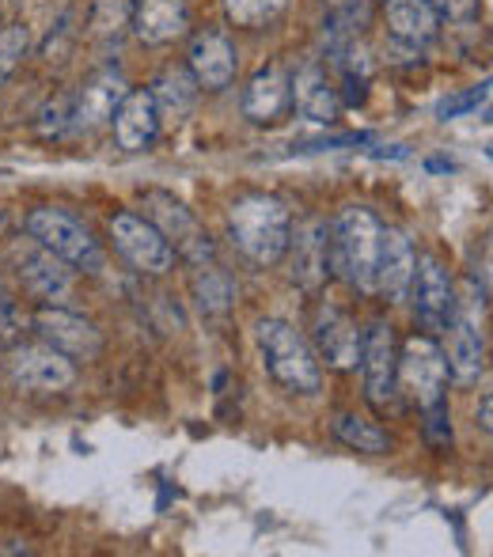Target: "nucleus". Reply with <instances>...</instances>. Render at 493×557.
<instances>
[{"instance_id": "22", "label": "nucleus", "mask_w": 493, "mask_h": 557, "mask_svg": "<svg viewBox=\"0 0 493 557\" xmlns=\"http://www.w3.org/2000/svg\"><path fill=\"white\" fill-rule=\"evenodd\" d=\"M288 91H293L296 114L308 117V122H316V125H331L342 111L338 88L326 81V73L316 65V61L304 65L296 76H288Z\"/></svg>"}, {"instance_id": "36", "label": "nucleus", "mask_w": 493, "mask_h": 557, "mask_svg": "<svg viewBox=\"0 0 493 557\" xmlns=\"http://www.w3.org/2000/svg\"><path fill=\"white\" fill-rule=\"evenodd\" d=\"M490 413H493V398H490V395H482V403H479V413H474V421H479V429H482V433H490V429H493Z\"/></svg>"}, {"instance_id": "3", "label": "nucleus", "mask_w": 493, "mask_h": 557, "mask_svg": "<svg viewBox=\"0 0 493 557\" xmlns=\"http://www.w3.org/2000/svg\"><path fill=\"white\" fill-rule=\"evenodd\" d=\"M258 349H262L266 372L288 391V395H316L323 387V368L311 342L285 319H262L258 323Z\"/></svg>"}, {"instance_id": "20", "label": "nucleus", "mask_w": 493, "mask_h": 557, "mask_svg": "<svg viewBox=\"0 0 493 557\" xmlns=\"http://www.w3.org/2000/svg\"><path fill=\"white\" fill-rule=\"evenodd\" d=\"M448 352H444V360H448V375L456 383H479V375L486 372V342H482V331L474 326V319L467 315V311L456 308V315H452L448 323Z\"/></svg>"}, {"instance_id": "28", "label": "nucleus", "mask_w": 493, "mask_h": 557, "mask_svg": "<svg viewBox=\"0 0 493 557\" xmlns=\"http://www.w3.org/2000/svg\"><path fill=\"white\" fill-rule=\"evenodd\" d=\"M221 4H224V20H229L232 27L262 30L285 12L288 0H221Z\"/></svg>"}, {"instance_id": "8", "label": "nucleus", "mask_w": 493, "mask_h": 557, "mask_svg": "<svg viewBox=\"0 0 493 557\" xmlns=\"http://www.w3.org/2000/svg\"><path fill=\"white\" fill-rule=\"evenodd\" d=\"M8 375L20 391L30 395H61L76 383V360L58 352L53 345H15L8 357Z\"/></svg>"}, {"instance_id": "2", "label": "nucleus", "mask_w": 493, "mask_h": 557, "mask_svg": "<svg viewBox=\"0 0 493 557\" xmlns=\"http://www.w3.org/2000/svg\"><path fill=\"white\" fill-rule=\"evenodd\" d=\"M331 277H342L357 293H372L375 255H380V232L383 224L375 221L372 209L349 206L338 213L331 227Z\"/></svg>"}, {"instance_id": "26", "label": "nucleus", "mask_w": 493, "mask_h": 557, "mask_svg": "<svg viewBox=\"0 0 493 557\" xmlns=\"http://www.w3.org/2000/svg\"><path fill=\"white\" fill-rule=\"evenodd\" d=\"M331 433L338 436L346 447H354V451H365V455H387L395 441H391L387 429H380L375 421H365L357 418V413H338V418L331 421Z\"/></svg>"}, {"instance_id": "35", "label": "nucleus", "mask_w": 493, "mask_h": 557, "mask_svg": "<svg viewBox=\"0 0 493 557\" xmlns=\"http://www.w3.org/2000/svg\"><path fill=\"white\" fill-rule=\"evenodd\" d=\"M436 15L448 23H474L479 20V0H429Z\"/></svg>"}, {"instance_id": "32", "label": "nucleus", "mask_w": 493, "mask_h": 557, "mask_svg": "<svg viewBox=\"0 0 493 557\" xmlns=\"http://www.w3.org/2000/svg\"><path fill=\"white\" fill-rule=\"evenodd\" d=\"M486 96H490V81H482L479 88L459 91V96H448V99H444V103L436 107V117H441V122H452V117H459V114L479 111V107L486 103Z\"/></svg>"}, {"instance_id": "15", "label": "nucleus", "mask_w": 493, "mask_h": 557, "mask_svg": "<svg viewBox=\"0 0 493 557\" xmlns=\"http://www.w3.org/2000/svg\"><path fill=\"white\" fill-rule=\"evenodd\" d=\"M414 243L398 227H383L380 232V255H375V273H372V293H380L387 304H403L410 293L414 277Z\"/></svg>"}, {"instance_id": "27", "label": "nucleus", "mask_w": 493, "mask_h": 557, "mask_svg": "<svg viewBox=\"0 0 493 557\" xmlns=\"http://www.w3.org/2000/svg\"><path fill=\"white\" fill-rule=\"evenodd\" d=\"M133 4H137V0H96V4H91V15H88L91 38L103 46H111V42L119 46L122 35L133 23Z\"/></svg>"}, {"instance_id": "29", "label": "nucleus", "mask_w": 493, "mask_h": 557, "mask_svg": "<svg viewBox=\"0 0 493 557\" xmlns=\"http://www.w3.org/2000/svg\"><path fill=\"white\" fill-rule=\"evenodd\" d=\"M27 46H30V30L23 23H8L0 27V88L12 81V73L23 65L27 58Z\"/></svg>"}, {"instance_id": "24", "label": "nucleus", "mask_w": 493, "mask_h": 557, "mask_svg": "<svg viewBox=\"0 0 493 557\" xmlns=\"http://www.w3.org/2000/svg\"><path fill=\"white\" fill-rule=\"evenodd\" d=\"M198 91L201 88H198V81L190 76V69H186V65H168V69H160V76L152 81L148 96H152L160 117H175V122H183V117L194 111V103H198Z\"/></svg>"}, {"instance_id": "7", "label": "nucleus", "mask_w": 493, "mask_h": 557, "mask_svg": "<svg viewBox=\"0 0 493 557\" xmlns=\"http://www.w3.org/2000/svg\"><path fill=\"white\" fill-rule=\"evenodd\" d=\"M111 239L114 250L133 265L137 273H148V277H163V273L175 270V250L171 243L156 232V224L148 216L137 213H114L111 216Z\"/></svg>"}, {"instance_id": "11", "label": "nucleus", "mask_w": 493, "mask_h": 557, "mask_svg": "<svg viewBox=\"0 0 493 557\" xmlns=\"http://www.w3.org/2000/svg\"><path fill=\"white\" fill-rule=\"evenodd\" d=\"M361 368H365V398L372 410L387 413L395 410L398 398V352H395V331L391 323L375 319L361 342Z\"/></svg>"}, {"instance_id": "25", "label": "nucleus", "mask_w": 493, "mask_h": 557, "mask_svg": "<svg viewBox=\"0 0 493 557\" xmlns=\"http://www.w3.org/2000/svg\"><path fill=\"white\" fill-rule=\"evenodd\" d=\"M190 293L201 315H213V319L229 315L232 304H236V285H232V277L217 262H194Z\"/></svg>"}, {"instance_id": "12", "label": "nucleus", "mask_w": 493, "mask_h": 557, "mask_svg": "<svg viewBox=\"0 0 493 557\" xmlns=\"http://www.w3.org/2000/svg\"><path fill=\"white\" fill-rule=\"evenodd\" d=\"M398 372H403V383L418 406H436L444 403V387H448V360H444V349L426 334L406 337L403 357H398Z\"/></svg>"}, {"instance_id": "34", "label": "nucleus", "mask_w": 493, "mask_h": 557, "mask_svg": "<svg viewBox=\"0 0 493 557\" xmlns=\"http://www.w3.org/2000/svg\"><path fill=\"white\" fill-rule=\"evenodd\" d=\"M23 334V319L15 311V304L8 300V293H0V349H12Z\"/></svg>"}, {"instance_id": "30", "label": "nucleus", "mask_w": 493, "mask_h": 557, "mask_svg": "<svg viewBox=\"0 0 493 557\" xmlns=\"http://www.w3.org/2000/svg\"><path fill=\"white\" fill-rule=\"evenodd\" d=\"M35 133L42 140H53V137H65V133H73V96L46 99V107L38 111Z\"/></svg>"}, {"instance_id": "18", "label": "nucleus", "mask_w": 493, "mask_h": 557, "mask_svg": "<svg viewBox=\"0 0 493 557\" xmlns=\"http://www.w3.org/2000/svg\"><path fill=\"white\" fill-rule=\"evenodd\" d=\"M130 27L145 46H168L190 30V8L186 0H137Z\"/></svg>"}, {"instance_id": "38", "label": "nucleus", "mask_w": 493, "mask_h": 557, "mask_svg": "<svg viewBox=\"0 0 493 557\" xmlns=\"http://www.w3.org/2000/svg\"><path fill=\"white\" fill-rule=\"evenodd\" d=\"M429 171H452V163H444V160H429Z\"/></svg>"}, {"instance_id": "31", "label": "nucleus", "mask_w": 493, "mask_h": 557, "mask_svg": "<svg viewBox=\"0 0 493 557\" xmlns=\"http://www.w3.org/2000/svg\"><path fill=\"white\" fill-rule=\"evenodd\" d=\"M421 441L433 447V451H448V447H452V410H448V398H444V403H436V406H426Z\"/></svg>"}, {"instance_id": "33", "label": "nucleus", "mask_w": 493, "mask_h": 557, "mask_svg": "<svg viewBox=\"0 0 493 557\" xmlns=\"http://www.w3.org/2000/svg\"><path fill=\"white\" fill-rule=\"evenodd\" d=\"M369 133H331V137H316V140H300V145L288 148V156H308V152H334V148H354V145H369Z\"/></svg>"}, {"instance_id": "6", "label": "nucleus", "mask_w": 493, "mask_h": 557, "mask_svg": "<svg viewBox=\"0 0 493 557\" xmlns=\"http://www.w3.org/2000/svg\"><path fill=\"white\" fill-rule=\"evenodd\" d=\"M145 216L156 224V232L171 243L175 258H186V262H213V239L206 235V227L198 224V216L183 206L171 194H145Z\"/></svg>"}, {"instance_id": "19", "label": "nucleus", "mask_w": 493, "mask_h": 557, "mask_svg": "<svg viewBox=\"0 0 493 557\" xmlns=\"http://www.w3.org/2000/svg\"><path fill=\"white\" fill-rule=\"evenodd\" d=\"M111 125H114L119 148H125V152H145V148H152L156 137H160V111H156L148 91H125Z\"/></svg>"}, {"instance_id": "4", "label": "nucleus", "mask_w": 493, "mask_h": 557, "mask_svg": "<svg viewBox=\"0 0 493 557\" xmlns=\"http://www.w3.org/2000/svg\"><path fill=\"white\" fill-rule=\"evenodd\" d=\"M27 235L35 243H42L46 250H53V255L61 258V262H69L73 270L81 273H103L107 258H103V247H99V239L88 232L81 221H76L73 213H65V209H53V206H38L27 213Z\"/></svg>"}, {"instance_id": "5", "label": "nucleus", "mask_w": 493, "mask_h": 557, "mask_svg": "<svg viewBox=\"0 0 493 557\" xmlns=\"http://www.w3.org/2000/svg\"><path fill=\"white\" fill-rule=\"evenodd\" d=\"M12 270L20 277V285L27 288L35 300L42 304H65L73 300V265L61 262L53 250H46L42 243L15 239L12 243Z\"/></svg>"}, {"instance_id": "16", "label": "nucleus", "mask_w": 493, "mask_h": 557, "mask_svg": "<svg viewBox=\"0 0 493 557\" xmlns=\"http://www.w3.org/2000/svg\"><path fill=\"white\" fill-rule=\"evenodd\" d=\"M125 91H130V84L119 69H99L96 76H88V84L73 96V129L91 133L107 125L119 111Z\"/></svg>"}, {"instance_id": "1", "label": "nucleus", "mask_w": 493, "mask_h": 557, "mask_svg": "<svg viewBox=\"0 0 493 557\" xmlns=\"http://www.w3.org/2000/svg\"><path fill=\"white\" fill-rule=\"evenodd\" d=\"M229 232L239 255L255 265H278L288 255L293 216L273 194H244L229 209Z\"/></svg>"}, {"instance_id": "10", "label": "nucleus", "mask_w": 493, "mask_h": 557, "mask_svg": "<svg viewBox=\"0 0 493 557\" xmlns=\"http://www.w3.org/2000/svg\"><path fill=\"white\" fill-rule=\"evenodd\" d=\"M30 326H35V334L42 337L46 345L65 352L69 360H84V364H88V360H99V352H103V334L96 331V323L76 315V311H69L65 304H46V308H38Z\"/></svg>"}, {"instance_id": "14", "label": "nucleus", "mask_w": 493, "mask_h": 557, "mask_svg": "<svg viewBox=\"0 0 493 557\" xmlns=\"http://www.w3.org/2000/svg\"><path fill=\"white\" fill-rule=\"evenodd\" d=\"M311 349H316L319 360H326V364L334 368V372H354L357 364H361V331H357V323L346 315V311L331 308V304H323V308L316 311V323H311Z\"/></svg>"}, {"instance_id": "13", "label": "nucleus", "mask_w": 493, "mask_h": 557, "mask_svg": "<svg viewBox=\"0 0 493 557\" xmlns=\"http://www.w3.org/2000/svg\"><path fill=\"white\" fill-rule=\"evenodd\" d=\"M186 69L198 81V88L206 91H224L232 88L239 73V53L232 42L229 30L221 27H206L190 38V50H186Z\"/></svg>"}, {"instance_id": "9", "label": "nucleus", "mask_w": 493, "mask_h": 557, "mask_svg": "<svg viewBox=\"0 0 493 557\" xmlns=\"http://www.w3.org/2000/svg\"><path fill=\"white\" fill-rule=\"evenodd\" d=\"M410 293H414V315L426 326L429 334H444L456 315V288L452 277L444 270V262L436 255H421L414 258V277H410Z\"/></svg>"}, {"instance_id": "37", "label": "nucleus", "mask_w": 493, "mask_h": 557, "mask_svg": "<svg viewBox=\"0 0 493 557\" xmlns=\"http://www.w3.org/2000/svg\"><path fill=\"white\" fill-rule=\"evenodd\" d=\"M372 156H380V160H387V156H391V160H406L410 152H406L403 145H395V148H372Z\"/></svg>"}, {"instance_id": "23", "label": "nucleus", "mask_w": 493, "mask_h": 557, "mask_svg": "<svg viewBox=\"0 0 493 557\" xmlns=\"http://www.w3.org/2000/svg\"><path fill=\"white\" fill-rule=\"evenodd\" d=\"M383 23L398 46H429L441 35V15L429 0H383Z\"/></svg>"}, {"instance_id": "17", "label": "nucleus", "mask_w": 493, "mask_h": 557, "mask_svg": "<svg viewBox=\"0 0 493 557\" xmlns=\"http://www.w3.org/2000/svg\"><path fill=\"white\" fill-rule=\"evenodd\" d=\"M331 232L323 221H308L288 235V250H293V281L304 293H316L326 277H331Z\"/></svg>"}, {"instance_id": "21", "label": "nucleus", "mask_w": 493, "mask_h": 557, "mask_svg": "<svg viewBox=\"0 0 493 557\" xmlns=\"http://www.w3.org/2000/svg\"><path fill=\"white\" fill-rule=\"evenodd\" d=\"M293 91H288V73L281 65L258 69L244 91V117L255 125H273L288 114Z\"/></svg>"}]
</instances>
